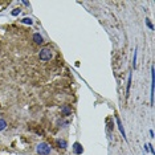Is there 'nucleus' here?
I'll list each match as a JSON object with an SVG mask.
<instances>
[{
    "label": "nucleus",
    "instance_id": "nucleus-5",
    "mask_svg": "<svg viewBox=\"0 0 155 155\" xmlns=\"http://www.w3.org/2000/svg\"><path fill=\"white\" fill-rule=\"evenodd\" d=\"M115 119H117V125H118V129H119V131H121V133H122L123 138H126V133H125V130H123V126H122V123H121V119H119L118 117H115Z\"/></svg>",
    "mask_w": 155,
    "mask_h": 155
},
{
    "label": "nucleus",
    "instance_id": "nucleus-4",
    "mask_svg": "<svg viewBox=\"0 0 155 155\" xmlns=\"http://www.w3.org/2000/svg\"><path fill=\"white\" fill-rule=\"evenodd\" d=\"M33 41H35L36 44H42L44 39H42V36L40 35V33H35V35H33Z\"/></svg>",
    "mask_w": 155,
    "mask_h": 155
},
{
    "label": "nucleus",
    "instance_id": "nucleus-9",
    "mask_svg": "<svg viewBox=\"0 0 155 155\" xmlns=\"http://www.w3.org/2000/svg\"><path fill=\"white\" fill-rule=\"evenodd\" d=\"M19 13H20V9H15V11H13V12H12V15H13V16H17L19 15Z\"/></svg>",
    "mask_w": 155,
    "mask_h": 155
},
{
    "label": "nucleus",
    "instance_id": "nucleus-1",
    "mask_svg": "<svg viewBox=\"0 0 155 155\" xmlns=\"http://www.w3.org/2000/svg\"><path fill=\"white\" fill-rule=\"evenodd\" d=\"M39 57L41 61H49V60L52 58V51L49 48H42L41 51H40Z\"/></svg>",
    "mask_w": 155,
    "mask_h": 155
},
{
    "label": "nucleus",
    "instance_id": "nucleus-7",
    "mask_svg": "<svg viewBox=\"0 0 155 155\" xmlns=\"http://www.w3.org/2000/svg\"><path fill=\"white\" fill-rule=\"evenodd\" d=\"M23 23L24 24H32V20H31V19H28V17H25V19H23Z\"/></svg>",
    "mask_w": 155,
    "mask_h": 155
},
{
    "label": "nucleus",
    "instance_id": "nucleus-8",
    "mask_svg": "<svg viewBox=\"0 0 155 155\" xmlns=\"http://www.w3.org/2000/svg\"><path fill=\"white\" fill-rule=\"evenodd\" d=\"M58 146H63V149L66 147V142L65 140H58Z\"/></svg>",
    "mask_w": 155,
    "mask_h": 155
},
{
    "label": "nucleus",
    "instance_id": "nucleus-10",
    "mask_svg": "<svg viewBox=\"0 0 155 155\" xmlns=\"http://www.w3.org/2000/svg\"><path fill=\"white\" fill-rule=\"evenodd\" d=\"M146 23H147V25H149V27H150V28H151V29H152V24H151V23H150V21H149V20H146Z\"/></svg>",
    "mask_w": 155,
    "mask_h": 155
},
{
    "label": "nucleus",
    "instance_id": "nucleus-6",
    "mask_svg": "<svg viewBox=\"0 0 155 155\" xmlns=\"http://www.w3.org/2000/svg\"><path fill=\"white\" fill-rule=\"evenodd\" d=\"M6 127H7V122L4 121V119H0V131L4 130Z\"/></svg>",
    "mask_w": 155,
    "mask_h": 155
},
{
    "label": "nucleus",
    "instance_id": "nucleus-3",
    "mask_svg": "<svg viewBox=\"0 0 155 155\" xmlns=\"http://www.w3.org/2000/svg\"><path fill=\"white\" fill-rule=\"evenodd\" d=\"M73 151H74V154L80 155V154H82L83 149H82V146H81L80 143H74V145H73Z\"/></svg>",
    "mask_w": 155,
    "mask_h": 155
},
{
    "label": "nucleus",
    "instance_id": "nucleus-2",
    "mask_svg": "<svg viewBox=\"0 0 155 155\" xmlns=\"http://www.w3.org/2000/svg\"><path fill=\"white\" fill-rule=\"evenodd\" d=\"M49 152H51V146H49L48 143L42 142L37 146V154L39 155H48Z\"/></svg>",
    "mask_w": 155,
    "mask_h": 155
}]
</instances>
